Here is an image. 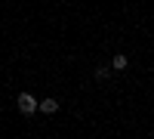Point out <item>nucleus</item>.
<instances>
[{"label": "nucleus", "mask_w": 154, "mask_h": 139, "mask_svg": "<svg viewBox=\"0 0 154 139\" xmlns=\"http://www.w3.org/2000/svg\"><path fill=\"white\" fill-rule=\"evenodd\" d=\"M19 111H22V115H34V111L37 108H40V105H37V99L31 96V93H19Z\"/></svg>", "instance_id": "1"}, {"label": "nucleus", "mask_w": 154, "mask_h": 139, "mask_svg": "<svg viewBox=\"0 0 154 139\" xmlns=\"http://www.w3.org/2000/svg\"><path fill=\"white\" fill-rule=\"evenodd\" d=\"M126 65H130V59H126L123 53H117V56H114V59H111V71H123Z\"/></svg>", "instance_id": "2"}, {"label": "nucleus", "mask_w": 154, "mask_h": 139, "mask_svg": "<svg viewBox=\"0 0 154 139\" xmlns=\"http://www.w3.org/2000/svg\"><path fill=\"white\" fill-rule=\"evenodd\" d=\"M40 111H43V115H56V111H59V102H56V99H43V102H40Z\"/></svg>", "instance_id": "3"}, {"label": "nucleus", "mask_w": 154, "mask_h": 139, "mask_svg": "<svg viewBox=\"0 0 154 139\" xmlns=\"http://www.w3.org/2000/svg\"><path fill=\"white\" fill-rule=\"evenodd\" d=\"M96 77L105 81V77H108V65H99V68H96Z\"/></svg>", "instance_id": "4"}]
</instances>
